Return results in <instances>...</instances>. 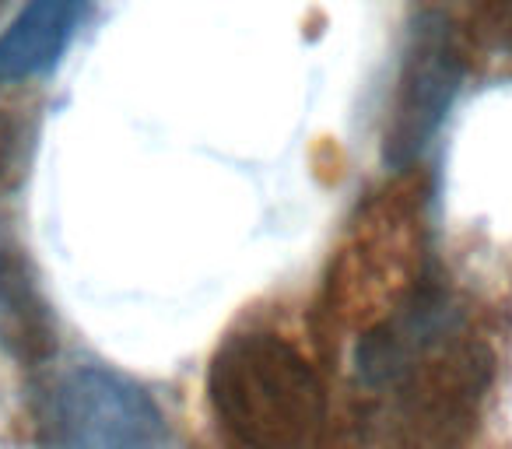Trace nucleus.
<instances>
[{
    "label": "nucleus",
    "mask_w": 512,
    "mask_h": 449,
    "mask_svg": "<svg viewBox=\"0 0 512 449\" xmlns=\"http://www.w3.org/2000/svg\"><path fill=\"white\" fill-rule=\"evenodd\" d=\"M218 425L253 449H302L316 442L327 397L316 369L274 334L232 337L207 372Z\"/></svg>",
    "instance_id": "nucleus-1"
},
{
    "label": "nucleus",
    "mask_w": 512,
    "mask_h": 449,
    "mask_svg": "<svg viewBox=\"0 0 512 449\" xmlns=\"http://www.w3.org/2000/svg\"><path fill=\"white\" fill-rule=\"evenodd\" d=\"M46 425V439L74 449H151L165 442V418L155 400L99 365L67 372L53 386Z\"/></svg>",
    "instance_id": "nucleus-2"
},
{
    "label": "nucleus",
    "mask_w": 512,
    "mask_h": 449,
    "mask_svg": "<svg viewBox=\"0 0 512 449\" xmlns=\"http://www.w3.org/2000/svg\"><path fill=\"white\" fill-rule=\"evenodd\" d=\"M463 64L453 32L439 15H425L411 32V46L400 67L397 95L390 106V123L383 134V162L404 169L425 151L439 123L446 120L460 92Z\"/></svg>",
    "instance_id": "nucleus-3"
},
{
    "label": "nucleus",
    "mask_w": 512,
    "mask_h": 449,
    "mask_svg": "<svg viewBox=\"0 0 512 449\" xmlns=\"http://www.w3.org/2000/svg\"><path fill=\"white\" fill-rule=\"evenodd\" d=\"M85 0H29L0 36V81H22L50 71L81 22Z\"/></svg>",
    "instance_id": "nucleus-4"
},
{
    "label": "nucleus",
    "mask_w": 512,
    "mask_h": 449,
    "mask_svg": "<svg viewBox=\"0 0 512 449\" xmlns=\"http://www.w3.org/2000/svg\"><path fill=\"white\" fill-rule=\"evenodd\" d=\"M53 323L25 267L15 257L0 260V348L18 362H43L53 351Z\"/></svg>",
    "instance_id": "nucleus-5"
},
{
    "label": "nucleus",
    "mask_w": 512,
    "mask_h": 449,
    "mask_svg": "<svg viewBox=\"0 0 512 449\" xmlns=\"http://www.w3.org/2000/svg\"><path fill=\"white\" fill-rule=\"evenodd\" d=\"M484 22H491V32L512 46V0H484Z\"/></svg>",
    "instance_id": "nucleus-6"
},
{
    "label": "nucleus",
    "mask_w": 512,
    "mask_h": 449,
    "mask_svg": "<svg viewBox=\"0 0 512 449\" xmlns=\"http://www.w3.org/2000/svg\"><path fill=\"white\" fill-rule=\"evenodd\" d=\"M11 151H15V127H11V120L0 116V172L11 162Z\"/></svg>",
    "instance_id": "nucleus-7"
}]
</instances>
